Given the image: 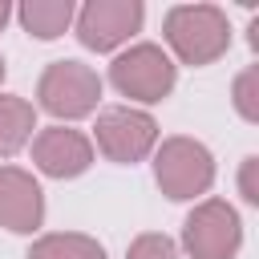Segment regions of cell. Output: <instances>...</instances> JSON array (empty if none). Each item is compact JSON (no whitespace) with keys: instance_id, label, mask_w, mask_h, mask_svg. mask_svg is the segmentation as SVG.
<instances>
[{"instance_id":"6da1fadb","label":"cell","mask_w":259,"mask_h":259,"mask_svg":"<svg viewBox=\"0 0 259 259\" xmlns=\"http://www.w3.org/2000/svg\"><path fill=\"white\" fill-rule=\"evenodd\" d=\"M166 40L186 65H210L231 45V24L214 4H178L166 12Z\"/></svg>"},{"instance_id":"7a4b0ae2","label":"cell","mask_w":259,"mask_h":259,"mask_svg":"<svg viewBox=\"0 0 259 259\" xmlns=\"http://www.w3.org/2000/svg\"><path fill=\"white\" fill-rule=\"evenodd\" d=\"M36 93H40V105L57 117H85L101 97V81L81 61H57L45 69Z\"/></svg>"},{"instance_id":"3957f363","label":"cell","mask_w":259,"mask_h":259,"mask_svg":"<svg viewBox=\"0 0 259 259\" xmlns=\"http://www.w3.org/2000/svg\"><path fill=\"white\" fill-rule=\"evenodd\" d=\"M154 174H158V186L170 194V198H194L210 186L214 178V166H210V154L190 142V138H170L162 150H158V162H154Z\"/></svg>"},{"instance_id":"277c9868","label":"cell","mask_w":259,"mask_h":259,"mask_svg":"<svg viewBox=\"0 0 259 259\" xmlns=\"http://www.w3.org/2000/svg\"><path fill=\"white\" fill-rule=\"evenodd\" d=\"M109 77L125 97H138V101H162L174 89V65L158 45H138V49L121 53L113 61Z\"/></svg>"},{"instance_id":"5b68a950","label":"cell","mask_w":259,"mask_h":259,"mask_svg":"<svg viewBox=\"0 0 259 259\" xmlns=\"http://www.w3.org/2000/svg\"><path fill=\"white\" fill-rule=\"evenodd\" d=\"M138 28H142V4H138V0H93V4H85L81 16H77V36H81V45H85V49H97V53L121 45V40H125L130 32H138Z\"/></svg>"},{"instance_id":"8992f818","label":"cell","mask_w":259,"mask_h":259,"mask_svg":"<svg viewBox=\"0 0 259 259\" xmlns=\"http://www.w3.org/2000/svg\"><path fill=\"white\" fill-rule=\"evenodd\" d=\"M186 247L194 259H231L239 251V219L227 202H202L186 219Z\"/></svg>"},{"instance_id":"52a82bcc","label":"cell","mask_w":259,"mask_h":259,"mask_svg":"<svg viewBox=\"0 0 259 259\" xmlns=\"http://www.w3.org/2000/svg\"><path fill=\"white\" fill-rule=\"evenodd\" d=\"M154 134H158L154 117L138 109H105L97 117V146L113 162H138L154 146Z\"/></svg>"},{"instance_id":"ba28073f","label":"cell","mask_w":259,"mask_h":259,"mask_svg":"<svg viewBox=\"0 0 259 259\" xmlns=\"http://www.w3.org/2000/svg\"><path fill=\"white\" fill-rule=\"evenodd\" d=\"M32 158L45 174L53 178H73L81 174L89 162H93V146L77 134V130H65V125H53L45 130L36 142H32Z\"/></svg>"},{"instance_id":"9c48e42d","label":"cell","mask_w":259,"mask_h":259,"mask_svg":"<svg viewBox=\"0 0 259 259\" xmlns=\"http://www.w3.org/2000/svg\"><path fill=\"white\" fill-rule=\"evenodd\" d=\"M45 214V202H40V186L24 174V170H12L4 166L0 170V223L8 231H32Z\"/></svg>"},{"instance_id":"30bf717a","label":"cell","mask_w":259,"mask_h":259,"mask_svg":"<svg viewBox=\"0 0 259 259\" xmlns=\"http://www.w3.org/2000/svg\"><path fill=\"white\" fill-rule=\"evenodd\" d=\"M69 20H73V4L69 0H28V4H20V24L40 40L61 36L69 28Z\"/></svg>"},{"instance_id":"8fae6325","label":"cell","mask_w":259,"mask_h":259,"mask_svg":"<svg viewBox=\"0 0 259 259\" xmlns=\"http://www.w3.org/2000/svg\"><path fill=\"white\" fill-rule=\"evenodd\" d=\"M32 134V105L20 97H0V158L16 154Z\"/></svg>"},{"instance_id":"7c38bea8","label":"cell","mask_w":259,"mask_h":259,"mask_svg":"<svg viewBox=\"0 0 259 259\" xmlns=\"http://www.w3.org/2000/svg\"><path fill=\"white\" fill-rule=\"evenodd\" d=\"M28 259H105V251L85 235H49L28 251Z\"/></svg>"},{"instance_id":"4fadbf2b","label":"cell","mask_w":259,"mask_h":259,"mask_svg":"<svg viewBox=\"0 0 259 259\" xmlns=\"http://www.w3.org/2000/svg\"><path fill=\"white\" fill-rule=\"evenodd\" d=\"M255 85H259V69H247V73H243V77L235 81V105H239V113H243L247 121H255V117H259Z\"/></svg>"},{"instance_id":"5bb4252c","label":"cell","mask_w":259,"mask_h":259,"mask_svg":"<svg viewBox=\"0 0 259 259\" xmlns=\"http://www.w3.org/2000/svg\"><path fill=\"white\" fill-rule=\"evenodd\" d=\"M130 259H178V251H174V243L166 235H142L130 247Z\"/></svg>"},{"instance_id":"9a60e30c","label":"cell","mask_w":259,"mask_h":259,"mask_svg":"<svg viewBox=\"0 0 259 259\" xmlns=\"http://www.w3.org/2000/svg\"><path fill=\"white\" fill-rule=\"evenodd\" d=\"M255 166H259V158H247V162H243V198H247V202H259V186H255Z\"/></svg>"},{"instance_id":"2e32d148","label":"cell","mask_w":259,"mask_h":259,"mask_svg":"<svg viewBox=\"0 0 259 259\" xmlns=\"http://www.w3.org/2000/svg\"><path fill=\"white\" fill-rule=\"evenodd\" d=\"M8 16H12V8H8V4H4V0H0V28H4V24H8Z\"/></svg>"},{"instance_id":"e0dca14e","label":"cell","mask_w":259,"mask_h":259,"mask_svg":"<svg viewBox=\"0 0 259 259\" xmlns=\"http://www.w3.org/2000/svg\"><path fill=\"white\" fill-rule=\"evenodd\" d=\"M0 77H4V61H0Z\"/></svg>"}]
</instances>
